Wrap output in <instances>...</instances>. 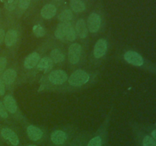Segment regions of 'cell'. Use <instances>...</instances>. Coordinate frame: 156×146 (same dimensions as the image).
Instances as JSON below:
<instances>
[{
  "instance_id": "obj_1",
  "label": "cell",
  "mask_w": 156,
  "mask_h": 146,
  "mask_svg": "<svg viewBox=\"0 0 156 146\" xmlns=\"http://www.w3.org/2000/svg\"><path fill=\"white\" fill-rule=\"evenodd\" d=\"M89 80V75L83 70H77L74 71L69 78V83L75 87H79L85 85Z\"/></svg>"
},
{
  "instance_id": "obj_2",
  "label": "cell",
  "mask_w": 156,
  "mask_h": 146,
  "mask_svg": "<svg viewBox=\"0 0 156 146\" xmlns=\"http://www.w3.org/2000/svg\"><path fill=\"white\" fill-rule=\"evenodd\" d=\"M48 78L53 85H62L68 80V76L62 70H54L50 73Z\"/></svg>"
},
{
  "instance_id": "obj_3",
  "label": "cell",
  "mask_w": 156,
  "mask_h": 146,
  "mask_svg": "<svg viewBox=\"0 0 156 146\" xmlns=\"http://www.w3.org/2000/svg\"><path fill=\"white\" fill-rule=\"evenodd\" d=\"M82 52V47L79 43H73L70 45L68 51V58L72 64H76L79 62Z\"/></svg>"
},
{
  "instance_id": "obj_4",
  "label": "cell",
  "mask_w": 156,
  "mask_h": 146,
  "mask_svg": "<svg viewBox=\"0 0 156 146\" xmlns=\"http://www.w3.org/2000/svg\"><path fill=\"white\" fill-rule=\"evenodd\" d=\"M124 59L127 62L133 65H136V66H141L144 63V60L141 55L135 51L130 50V51L126 52L124 54Z\"/></svg>"
},
{
  "instance_id": "obj_5",
  "label": "cell",
  "mask_w": 156,
  "mask_h": 146,
  "mask_svg": "<svg viewBox=\"0 0 156 146\" xmlns=\"http://www.w3.org/2000/svg\"><path fill=\"white\" fill-rule=\"evenodd\" d=\"M101 17L97 13H91L88 18V28L91 33L98 31L101 27Z\"/></svg>"
},
{
  "instance_id": "obj_6",
  "label": "cell",
  "mask_w": 156,
  "mask_h": 146,
  "mask_svg": "<svg viewBox=\"0 0 156 146\" xmlns=\"http://www.w3.org/2000/svg\"><path fill=\"white\" fill-rule=\"evenodd\" d=\"M1 135L5 139L8 140L13 145L16 146L19 144V139H18V135L12 129H9V128H4L2 129Z\"/></svg>"
},
{
  "instance_id": "obj_7",
  "label": "cell",
  "mask_w": 156,
  "mask_h": 146,
  "mask_svg": "<svg viewBox=\"0 0 156 146\" xmlns=\"http://www.w3.org/2000/svg\"><path fill=\"white\" fill-rule=\"evenodd\" d=\"M107 51V41L105 39H100L97 41L94 45V57L99 59L101 58L106 53Z\"/></svg>"
},
{
  "instance_id": "obj_8",
  "label": "cell",
  "mask_w": 156,
  "mask_h": 146,
  "mask_svg": "<svg viewBox=\"0 0 156 146\" xmlns=\"http://www.w3.org/2000/svg\"><path fill=\"white\" fill-rule=\"evenodd\" d=\"M40 61V55L37 53H32L27 56L24 62V66L27 69L33 68L36 66Z\"/></svg>"
},
{
  "instance_id": "obj_9",
  "label": "cell",
  "mask_w": 156,
  "mask_h": 146,
  "mask_svg": "<svg viewBox=\"0 0 156 146\" xmlns=\"http://www.w3.org/2000/svg\"><path fill=\"white\" fill-rule=\"evenodd\" d=\"M56 14V8L54 5L47 4L42 8L41 12V16L45 19H50Z\"/></svg>"
},
{
  "instance_id": "obj_10",
  "label": "cell",
  "mask_w": 156,
  "mask_h": 146,
  "mask_svg": "<svg viewBox=\"0 0 156 146\" xmlns=\"http://www.w3.org/2000/svg\"><path fill=\"white\" fill-rule=\"evenodd\" d=\"M27 133L29 138L32 141H38L43 136V132L34 126H29L27 128Z\"/></svg>"
},
{
  "instance_id": "obj_11",
  "label": "cell",
  "mask_w": 156,
  "mask_h": 146,
  "mask_svg": "<svg viewBox=\"0 0 156 146\" xmlns=\"http://www.w3.org/2000/svg\"><path fill=\"white\" fill-rule=\"evenodd\" d=\"M76 33L80 38H85L88 36V27L83 19H79L76 22Z\"/></svg>"
},
{
  "instance_id": "obj_12",
  "label": "cell",
  "mask_w": 156,
  "mask_h": 146,
  "mask_svg": "<svg viewBox=\"0 0 156 146\" xmlns=\"http://www.w3.org/2000/svg\"><path fill=\"white\" fill-rule=\"evenodd\" d=\"M4 104L6 110L11 113H15L17 110V103L14 97L11 95H6L4 98Z\"/></svg>"
},
{
  "instance_id": "obj_13",
  "label": "cell",
  "mask_w": 156,
  "mask_h": 146,
  "mask_svg": "<svg viewBox=\"0 0 156 146\" xmlns=\"http://www.w3.org/2000/svg\"><path fill=\"white\" fill-rule=\"evenodd\" d=\"M66 139V135L63 131L56 130L51 135V141L55 144H62Z\"/></svg>"
},
{
  "instance_id": "obj_14",
  "label": "cell",
  "mask_w": 156,
  "mask_h": 146,
  "mask_svg": "<svg viewBox=\"0 0 156 146\" xmlns=\"http://www.w3.org/2000/svg\"><path fill=\"white\" fill-rule=\"evenodd\" d=\"M17 73L12 68H9L2 75V82L5 85H11L15 82V78H16Z\"/></svg>"
},
{
  "instance_id": "obj_15",
  "label": "cell",
  "mask_w": 156,
  "mask_h": 146,
  "mask_svg": "<svg viewBox=\"0 0 156 146\" xmlns=\"http://www.w3.org/2000/svg\"><path fill=\"white\" fill-rule=\"evenodd\" d=\"M18 39V33L15 30H9L5 35V43L8 47H12L16 43Z\"/></svg>"
},
{
  "instance_id": "obj_16",
  "label": "cell",
  "mask_w": 156,
  "mask_h": 146,
  "mask_svg": "<svg viewBox=\"0 0 156 146\" xmlns=\"http://www.w3.org/2000/svg\"><path fill=\"white\" fill-rule=\"evenodd\" d=\"M64 30H65L66 40L69 41H74L76 38V30L70 22L64 23Z\"/></svg>"
},
{
  "instance_id": "obj_17",
  "label": "cell",
  "mask_w": 156,
  "mask_h": 146,
  "mask_svg": "<svg viewBox=\"0 0 156 146\" xmlns=\"http://www.w3.org/2000/svg\"><path fill=\"white\" fill-rule=\"evenodd\" d=\"M53 62L49 57H44L39 61L37 64L38 69L43 71H47L53 67Z\"/></svg>"
},
{
  "instance_id": "obj_18",
  "label": "cell",
  "mask_w": 156,
  "mask_h": 146,
  "mask_svg": "<svg viewBox=\"0 0 156 146\" xmlns=\"http://www.w3.org/2000/svg\"><path fill=\"white\" fill-rule=\"evenodd\" d=\"M70 7L73 12L79 13L85 9V5L82 0H70Z\"/></svg>"
},
{
  "instance_id": "obj_19",
  "label": "cell",
  "mask_w": 156,
  "mask_h": 146,
  "mask_svg": "<svg viewBox=\"0 0 156 146\" xmlns=\"http://www.w3.org/2000/svg\"><path fill=\"white\" fill-rule=\"evenodd\" d=\"M50 57H51L52 61L56 63H59V62H63L65 57L64 55L59 49H54L50 53Z\"/></svg>"
},
{
  "instance_id": "obj_20",
  "label": "cell",
  "mask_w": 156,
  "mask_h": 146,
  "mask_svg": "<svg viewBox=\"0 0 156 146\" xmlns=\"http://www.w3.org/2000/svg\"><path fill=\"white\" fill-rule=\"evenodd\" d=\"M73 15L72 11L66 9V10L62 11V12L59 14V16H58V20L60 21L62 23H67L70 22V21L73 19Z\"/></svg>"
},
{
  "instance_id": "obj_21",
  "label": "cell",
  "mask_w": 156,
  "mask_h": 146,
  "mask_svg": "<svg viewBox=\"0 0 156 146\" xmlns=\"http://www.w3.org/2000/svg\"><path fill=\"white\" fill-rule=\"evenodd\" d=\"M55 36L61 40H66L65 30H64V23H60L55 30Z\"/></svg>"
},
{
  "instance_id": "obj_22",
  "label": "cell",
  "mask_w": 156,
  "mask_h": 146,
  "mask_svg": "<svg viewBox=\"0 0 156 146\" xmlns=\"http://www.w3.org/2000/svg\"><path fill=\"white\" fill-rule=\"evenodd\" d=\"M33 32L34 34L37 36V37H42L45 35V30L44 27L40 24H37L33 27Z\"/></svg>"
},
{
  "instance_id": "obj_23",
  "label": "cell",
  "mask_w": 156,
  "mask_h": 146,
  "mask_svg": "<svg viewBox=\"0 0 156 146\" xmlns=\"http://www.w3.org/2000/svg\"><path fill=\"white\" fill-rule=\"evenodd\" d=\"M18 0H5V6L9 11H13L16 8Z\"/></svg>"
},
{
  "instance_id": "obj_24",
  "label": "cell",
  "mask_w": 156,
  "mask_h": 146,
  "mask_svg": "<svg viewBox=\"0 0 156 146\" xmlns=\"http://www.w3.org/2000/svg\"><path fill=\"white\" fill-rule=\"evenodd\" d=\"M143 146H156V141L152 137L146 135L143 138Z\"/></svg>"
},
{
  "instance_id": "obj_25",
  "label": "cell",
  "mask_w": 156,
  "mask_h": 146,
  "mask_svg": "<svg viewBox=\"0 0 156 146\" xmlns=\"http://www.w3.org/2000/svg\"><path fill=\"white\" fill-rule=\"evenodd\" d=\"M101 144L102 141L101 137L96 136L93 138L91 140H90V141L88 144V146H101Z\"/></svg>"
},
{
  "instance_id": "obj_26",
  "label": "cell",
  "mask_w": 156,
  "mask_h": 146,
  "mask_svg": "<svg viewBox=\"0 0 156 146\" xmlns=\"http://www.w3.org/2000/svg\"><path fill=\"white\" fill-rule=\"evenodd\" d=\"M30 4V0H18V6L20 9L25 10L29 7Z\"/></svg>"
},
{
  "instance_id": "obj_27",
  "label": "cell",
  "mask_w": 156,
  "mask_h": 146,
  "mask_svg": "<svg viewBox=\"0 0 156 146\" xmlns=\"http://www.w3.org/2000/svg\"><path fill=\"white\" fill-rule=\"evenodd\" d=\"M0 117L2 118H7L8 117L7 110H6L4 104L1 101H0Z\"/></svg>"
},
{
  "instance_id": "obj_28",
  "label": "cell",
  "mask_w": 156,
  "mask_h": 146,
  "mask_svg": "<svg viewBox=\"0 0 156 146\" xmlns=\"http://www.w3.org/2000/svg\"><path fill=\"white\" fill-rule=\"evenodd\" d=\"M7 65V60L5 57H0V74L3 72Z\"/></svg>"
},
{
  "instance_id": "obj_29",
  "label": "cell",
  "mask_w": 156,
  "mask_h": 146,
  "mask_svg": "<svg viewBox=\"0 0 156 146\" xmlns=\"http://www.w3.org/2000/svg\"><path fill=\"white\" fill-rule=\"evenodd\" d=\"M5 91V84L2 82V80L0 79V95H4Z\"/></svg>"
},
{
  "instance_id": "obj_30",
  "label": "cell",
  "mask_w": 156,
  "mask_h": 146,
  "mask_svg": "<svg viewBox=\"0 0 156 146\" xmlns=\"http://www.w3.org/2000/svg\"><path fill=\"white\" fill-rule=\"evenodd\" d=\"M5 39V31L3 29H0V43H2Z\"/></svg>"
},
{
  "instance_id": "obj_31",
  "label": "cell",
  "mask_w": 156,
  "mask_h": 146,
  "mask_svg": "<svg viewBox=\"0 0 156 146\" xmlns=\"http://www.w3.org/2000/svg\"><path fill=\"white\" fill-rule=\"evenodd\" d=\"M152 136L154 138V140L156 141V130H154L152 132Z\"/></svg>"
},
{
  "instance_id": "obj_32",
  "label": "cell",
  "mask_w": 156,
  "mask_h": 146,
  "mask_svg": "<svg viewBox=\"0 0 156 146\" xmlns=\"http://www.w3.org/2000/svg\"><path fill=\"white\" fill-rule=\"evenodd\" d=\"M28 146H35V145H34V144H30V145H28Z\"/></svg>"
},
{
  "instance_id": "obj_33",
  "label": "cell",
  "mask_w": 156,
  "mask_h": 146,
  "mask_svg": "<svg viewBox=\"0 0 156 146\" xmlns=\"http://www.w3.org/2000/svg\"><path fill=\"white\" fill-rule=\"evenodd\" d=\"M0 1H2V2H5V0H0Z\"/></svg>"
},
{
  "instance_id": "obj_34",
  "label": "cell",
  "mask_w": 156,
  "mask_h": 146,
  "mask_svg": "<svg viewBox=\"0 0 156 146\" xmlns=\"http://www.w3.org/2000/svg\"><path fill=\"white\" fill-rule=\"evenodd\" d=\"M56 1H58V0H56Z\"/></svg>"
}]
</instances>
